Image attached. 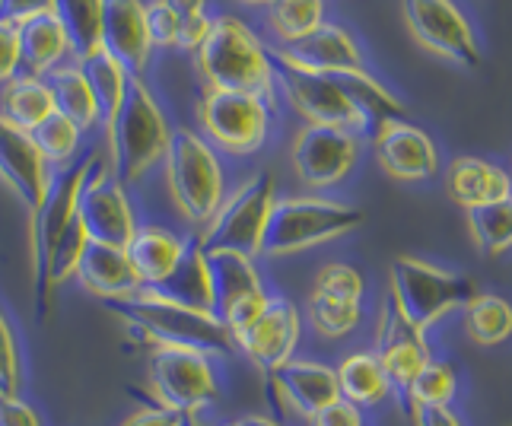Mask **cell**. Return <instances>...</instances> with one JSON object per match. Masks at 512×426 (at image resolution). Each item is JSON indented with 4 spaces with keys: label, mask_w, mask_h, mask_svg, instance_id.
Returning a JSON list of instances; mask_svg holds the SVG:
<instances>
[{
    "label": "cell",
    "mask_w": 512,
    "mask_h": 426,
    "mask_svg": "<svg viewBox=\"0 0 512 426\" xmlns=\"http://www.w3.org/2000/svg\"><path fill=\"white\" fill-rule=\"evenodd\" d=\"M102 306L121 318L131 331H137L153 347H185L201 350L207 357H233V334L223 328L214 312H198L150 290H137L131 296L102 299Z\"/></svg>",
    "instance_id": "1"
},
{
    "label": "cell",
    "mask_w": 512,
    "mask_h": 426,
    "mask_svg": "<svg viewBox=\"0 0 512 426\" xmlns=\"http://www.w3.org/2000/svg\"><path fill=\"white\" fill-rule=\"evenodd\" d=\"M198 67L207 80V90H236L274 99L271 51L239 16H217L204 45L198 48Z\"/></svg>",
    "instance_id": "2"
},
{
    "label": "cell",
    "mask_w": 512,
    "mask_h": 426,
    "mask_svg": "<svg viewBox=\"0 0 512 426\" xmlns=\"http://www.w3.org/2000/svg\"><path fill=\"white\" fill-rule=\"evenodd\" d=\"M169 144V124L163 109L140 77L128 80L125 102L118 105L109 121V147H112V175L121 185H134L137 179L160 163Z\"/></svg>",
    "instance_id": "3"
},
{
    "label": "cell",
    "mask_w": 512,
    "mask_h": 426,
    "mask_svg": "<svg viewBox=\"0 0 512 426\" xmlns=\"http://www.w3.org/2000/svg\"><path fill=\"white\" fill-rule=\"evenodd\" d=\"M96 156H83L80 163H70L58 175L48 179V191L42 204L32 210V296H35V315L45 318L51 315V303H55V287H51V258L67 226L77 217V194L86 179V172L93 169Z\"/></svg>",
    "instance_id": "4"
},
{
    "label": "cell",
    "mask_w": 512,
    "mask_h": 426,
    "mask_svg": "<svg viewBox=\"0 0 512 426\" xmlns=\"http://www.w3.org/2000/svg\"><path fill=\"white\" fill-rule=\"evenodd\" d=\"M366 220V213L353 204L325 201V198H277L264 226V255H296L347 236Z\"/></svg>",
    "instance_id": "5"
},
{
    "label": "cell",
    "mask_w": 512,
    "mask_h": 426,
    "mask_svg": "<svg viewBox=\"0 0 512 426\" xmlns=\"http://www.w3.org/2000/svg\"><path fill=\"white\" fill-rule=\"evenodd\" d=\"M388 283H392L388 296H392L398 312L423 334L452 309H465L468 299L478 296L471 277L433 268V264L420 258H395L392 271H388Z\"/></svg>",
    "instance_id": "6"
},
{
    "label": "cell",
    "mask_w": 512,
    "mask_h": 426,
    "mask_svg": "<svg viewBox=\"0 0 512 426\" xmlns=\"http://www.w3.org/2000/svg\"><path fill=\"white\" fill-rule=\"evenodd\" d=\"M166 182L172 201L191 223H210L223 204V169L214 147L191 128L169 131L166 144Z\"/></svg>",
    "instance_id": "7"
},
{
    "label": "cell",
    "mask_w": 512,
    "mask_h": 426,
    "mask_svg": "<svg viewBox=\"0 0 512 426\" xmlns=\"http://www.w3.org/2000/svg\"><path fill=\"white\" fill-rule=\"evenodd\" d=\"M277 201V182L271 172H258L249 182L239 185L217 213L204 223L198 236L204 252H242L255 258L264 242V226H268L271 207Z\"/></svg>",
    "instance_id": "8"
},
{
    "label": "cell",
    "mask_w": 512,
    "mask_h": 426,
    "mask_svg": "<svg viewBox=\"0 0 512 426\" xmlns=\"http://www.w3.org/2000/svg\"><path fill=\"white\" fill-rule=\"evenodd\" d=\"M198 115L210 144L233 156L258 153L271 131V99L258 93L207 90Z\"/></svg>",
    "instance_id": "9"
},
{
    "label": "cell",
    "mask_w": 512,
    "mask_h": 426,
    "mask_svg": "<svg viewBox=\"0 0 512 426\" xmlns=\"http://www.w3.org/2000/svg\"><path fill=\"white\" fill-rule=\"evenodd\" d=\"M147 376L156 401L179 411L188 420L204 411L217 398L220 388L214 357L185 347H153L147 360Z\"/></svg>",
    "instance_id": "10"
},
{
    "label": "cell",
    "mask_w": 512,
    "mask_h": 426,
    "mask_svg": "<svg viewBox=\"0 0 512 426\" xmlns=\"http://www.w3.org/2000/svg\"><path fill=\"white\" fill-rule=\"evenodd\" d=\"M271 70H274V83L287 93L293 109L303 118H309V124H331V128L353 131L357 137L366 134L360 115L353 112V105L341 93V86L328 74L299 67L287 55H280V51H271Z\"/></svg>",
    "instance_id": "11"
},
{
    "label": "cell",
    "mask_w": 512,
    "mask_h": 426,
    "mask_svg": "<svg viewBox=\"0 0 512 426\" xmlns=\"http://www.w3.org/2000/svg\"><path fill=\"white\" fill-rule=\"evenodd\" d=\"M77 220L86 229V239L102 242V245H115L125 248L131 236L137 233V220H134V207L125 194L112 169L96 156L93 169L86 172V179L77 194Z\"/></svg>",
    "instance_id": "12"
},
{
    "label": "cell",
    "mask_w": 512,
    "mask_h": 426,
    "mask_svg": "<svg viewBox=\"0 0 512 426\" xmlns=\"http://www.w3.org/2000/svg\"><path fill=\"white\" fill-rule=\"evenodd\" d=\"M404 20L414 39L458 67H481V45L452 0H404Z\"/></svg>",
    "instance_id": "13"
},
{
    "label": "cell",
    "mask_w": 512,
    "mask_h": 426,
    "mask_svg": "<svg viewBox=\"0 0 512 426\" xmlns=\"http://www.w3.org/2000/svg\"><path fill=\"white\" fill-rule=\"evenodd\" d=\"M360 159V140L353 131L331 124H306L293 140V169L309 188H331L344 182Z\"/></svg>",
    "instance_id": "14"
},
{
    "label": "cell",
    "mask_w": 512,
    "mask_h": 426,
    "mask_svg": "<svg viewBox=\"0 0 512 426\" xmlns=\"http://www.w3.org/2000/svg\"><path fill=\"white\" fill-rule=\"evenodd\" d=\"M376 357H379V363L385 369L392 392L401 398V404H404V395H408L414 376L433 360L427 334L417 331L408 318L398 312V306L392 303V296H388L382 303V309H379Z\"/></svg>",
    "instance_id": "15"
},
{
    "label": "cell",
    "mask_w": 512,
    "mask_h": 426,
    "mask_svg": "<svg viewBox=\"0 0 512 426\" xmlns=\"http://www.w3.org/2000/svg\"><path fill=\"white\" fill-rule=\"evenodd\" d=\"M299 331H303L299 309L284 296H271L255 322L245 331L233 334V344L249 357L252 366H258L264 376H271L274 369L293 360Z\"/></svg>",
    "instance_id": "16"
},
{
    "label": "cell",
    "mask_w": 512,
    "mask_h": 426,
    "mask_svg": "<svg viewBox=\"0 0 512 426\" xmlns=\"http://www.w3.org/2000/svg\"><path fill=\"white\" fill-rule=\"evenodd\" d=\"M376 163L398 182H423L439 172V150L411 121H388L373 134Z\"/></svg>",
    "instance_id": "17"
},
{
    "label": "cell",
    "mask_w": 512,
    "mask_h": 426,
    "mask_svg": "<svg viewBox=\"0 0 512 426\" xmlns=\"http://www.w3.org/2000/svg\"><path fill=\"white\" fill-rule=\"evenodd\" d=\"M99 45L105 55H112L128 77H140L150 64V35L140 0H102V26Z\"/></svg>",
    "instance_id": "18"
},
{
    "label": "cell",
    "mask_w": 512,
    "mask_h": 426,
    "mask_svg": "<svg viewBox=\"0 0 512 426\" xmlns=\"http://www.w3.org/2000/svg\"><path fill=\"white\" fill-rule=\"evenodd\" d=\"M268 392L277 398V404H284L287 411L306 420L341 398L334 369L312 360H290L280 369H274L268 376Z\"/></svg>",
    "instance_id": "19"
},
{
    "label": "cell",
    "mask_w": 512,
    "mask_h": 426,
    "mask_svg": "<svg viewBox=\"0 0 512 426\" xmlns=\"http://www.w3.org/2000/svg\"><path fill=\"white\" fill-rule=\"evenodd\" d=\"M0 179L16 191V198L29 207V213L42 204L51 179L29 131L16 128L4 115H0Z\"/></svg>",
    "instance_id": "20"
},
{
    "label": "cell",
    "mask_w": 512,
    "mask_h": 426,
    "mask_svg": "<svg viewBox=\"0 0 512 426\" xmlns=\"http://www.w3.org/2000/svg\"><path fill=\"white\" fill-rule=\"evenodd\" d=\"M280 55H287L299 67L319 70V74H338V70L363 67V55L357 42H353V35L334 23H322L299 42L280 48Z\"/></svg>",
    "instance_id": "21"
},
{
    "label": "cell",
    "mask_w": 512,
    "mask_h": 426,
    "mask_svg": "<svg viewBox=\"0 0 512 426\" xmlns=\"http://www.w3.org/2000/svg\"><path fill=\"white\" fill-rule=\"evenodd\" d=\"M74 277L80 280V287L86 293H93L99 299H118L140 290V280L131 268L125 248L102 245V242H86Z\"/></svg>",
    "instance_id": "22"
},
{
    "label": "cell",
    "mask_w": 512,
    "mask_h": 426,
    "mask_svg": "<svg viewBox=\"0 0 512 426\" xmlns=\"http://www.w3.org/2000/svg\"><path fill=\"white\" fill-rule=\"evenodd\" d=\"M328 77L341 86V93L353 105V112L360 115V121H363V128H366L369 137H373L382 128V124H388V121H408V109H404V105L398 102V96L388 93L366 67L338 70V74H328Z\"/></svg>",
    "instance_id": "23"
},
{
    "label": "cell",
    "mask_w": 512,
    "mask_h": 426,
    "mask_svg": "<svg viewBox=\"0 0 512 426\" xmlns=\"http://www.w3.org/2000/svg\"><path fill=\"white\" fill-rule=\"evenodd\" d=\"M446 185H449L452 198L462 204L465 210L512 198L509 172L500 169L497 163H487V159H481V156H458V159H452L449 172H446Z\"/></svg>",
    "instance_id": "24"
},
{
    "label": "cell",
    "mask_w": 512,
    "mask_h": 426,
    "mask_svg": "<svg viewBox=\"0 0 512 426\" xmlns=\"http://www.w3.org/2000/svg\"><path fill=\"white\" fill-rule=\"evenodd\" d=\"M150 293L169 299L198 312H214V287H210V268H207V252L198 239H185V252L172 274L150 287Z\"/></svg>",
    "instance_id": "25"
},
{
    "label": "cell",
    "mask_w": 512,
    "mask_h": 426,
    "mask_svg": "<svg viewBox=\"0 0 512 426\" xmlns=\"http://www.w3.org/2000/svg\"><path fill=\"white\" fill-rule=\"evenodd\" d=\"M125 252L140 280V290H150L156 283H163L175 264H179L185 252V239H179L163 226H137V233L125 245Z\"/></svg>",
    "instance_id": "26"
},
{
    "label": "cell",
    "mask_w": 512,
    "mask_h": 426,
    "mask_svg": "<svg viewBox=\"0 0 512 426\" xmlns=\"http://www.w3.org/2000/svg\"><path fill=\"white\" fill-rule=\"evenodd\" d=\"M16 42H20V70L29 77H45L48 70L61 67V58L67 55V35L58 23L55 13L29 16L16 26Z\"/></svg>",
    "instance_id": "27"
},
{
    "label": "cell",
    "mask_w": 512,
    "mask_h": 426,
    "mask_svg": "<svg viewBox=\"0 0 512 426\" xmlns=\"http://www.w3.org/2000/svg\"><path fill=\"white\" fill-rule=\"evenodd\" d=\"M210 287H214V315H220L236 299L264 290L255 261L242 252H207Z\"/></svg>",
    "instance_id": "28"
},
{
    "label": "cell",
    "mask_w": 512,
    "mask_h": 426,
    "mask_svg": "<svg viewBox=\"0 0 512 426\" xmlns=\"http://www.w3.org/2000/svg\"><path fill=\"white\" fill-rule=\"evenodd\" d=\"M51 90V99H55V112H61L64 118H70L77 124L80 131L93 128L99 124V109H96V99L90 83H86L80 64H61L55 70H48L42 77Z\"/></svg>",
    "instance_id": "29"
},
{
    "label": "cell",
    "mask_w": 512,
    "mask_h": 426,
    "mask_svg": "<svg viewBox=\"0 0 512 426\" xmlns=\"http://www.w3.org/2000/svg\"><path fill=\"white\" fill-rule=\"evenodd\" d=\"M334 376H338L341 398L357 407H373V404L385 401V395L392 392L379 357L376 353H366V350L350 353V357L334 369Z\"/></svg>",
    "instance_id": "30"
},
{
    "label": "cell",
    "mask_w": 512,
    "mask_h": 426,
    "mask_svg": "<svg viewBox=\"0 0 512 426\" xmlns=\"http://www.w3.org/2000/svg\"><path fill=\"white\" fill-rule=\"evenodd\" d=\"M0 105H4L7 121H13L16 128L32 131L35 124H42L51 112H55V99L42 77H13L4 83V93H0Z\"/></svg>",
    "instance_id": "31"
},
{
    "label": "cell",
    "mask_w": 512,
    "mask_h": 426,
    "mask_svg": "<svg viewBox=\"0 0 512 426\" xmlns=\"http://www.w3.org/2000/svg\"><path fill=\"white\" fill-rule=\"evenodd\" d=\"M80 70L86 83H90L93 90V99H96V109H99V121L109 124L118 112V105L125 102V93H128V70L121 67L112 55H105V51H93L90 58L80 61Z\"/></svg>",
    "instance_id": "32"
},
{
    "label": "cell",
    "mask_w": 512,
    "mask_h": 426,
    "mask_svg": "<svg viewBox=\"0 0 512 426\" xmlns=\"http://www.w3.org/2000/svg\"><path fill=\"white\" fill-rule=\"evenodd\" d=\"M58 23L64 26L67 48L77 61L99 51V26H102V0H55Z\"/></svg>",
    "instance_id": "33"
},
{
    "label": "cell",
    "mask_w": 512,
    "mask_h": 426,
    "mask_svg": "<svg viewBox=\"0 0 512 426\" xmlns=\"http://www.w3.org/2000/svg\"><path fill=\"white\" fill-rule=\"evenodd\" d=\"M465 331L474 344L497 347L512 337V306L503 296L478 293L465 303Z\"/></svg>",
    "instance_id": "34"
},
{
    "label": "cell",
    "mask_w": 512,
    "mask_h": 426,
    "mask_svg": "<svg viewBox=\"0 0 512 426\" xmlns=\"http://www.w3.org/2000/svg\"><path fill=\"white\" fill-rule=\"evenodd\" d=\"M468 229L484 255H503L512 248V198L468 210Z\"/></svg>",
    "instance_id": "35"
},
{
    "label": "cell",
    "mask_w": 512,
    "mask_h": 426,
    "mask_svg": "<svg viewBox=\"0 0 512 426\" xmlns=\"http://www.w3.org/2000/svg\"><path fill=\"white\" fill-rule=\"evenodd\" d=\"M325 23V0H271L268 26L284 45L299 42Z\"/></svg>",
    "instance_id": "36"
},
{
    "label": "cell",
    "mask_w": 512,
    "mask_h": 426,
    "mask_svg": "<svg viewBox=\"0 0 512 426\" xmlns=\"http://www.w3.org/2000/svg\"><path fill=\"white\" fill-rule=\"evenodd\" d=\"M455 388V369L449 363L430 360L414 376L408 395H404V411H414V407H449V401L455 398Z\"/></svg>",
    "instance_id": "37"
},
{
    "label": "cell",
    "mask_w": 512,
    "mask_h": 426,
    "mask_svg": "<svg viewBox=\"0 0 512 426\" xmlns=\"http://www.w3.org/2000/svg\"><path fill=\"white\" fill-rule=\"evenodd\" d=\"M80 128L70 118H64L61 112H51L42 124H35V128L29 131V137H32V144H35V150L42 153V159H45V166L51 163V166H64V163H70V156L77 153V147H80Z\"/></svg>",
    "instance_id": "38"
},
{
    "label": "cell",
    "mask_w": 512,
    "mask_h": 426,
    "mask_svg": "<svg viewBox=\"0 0 512 426\" xmlns=\"http://www.w3.org/2000/svg\"><path fill=\"white\" fill-rule=\"evenodd\" d=\"M309 318L319 334L325 337H344L350 331H357L363 322V303H350V299H338L312 290L309 296Z\"/></svg>",
    "instance_id": "39"
},
{
    "label": "cell",
    "mask_w": 512,
    "mask_h": 426,
    "mask_svg": "<svg viewBox=\"0 0 512 426\" xmlns=\"http://www.w3.org/2000/svg\"><path fill=\"white\" fill-rule=\"evenodd\" d=\"M312 290L338 296V299H350V303H363L366 280H363V274L357 268H350V264L331 261L319 274H315V287Z\"/></svg>",
    "instance_id": "40"
},
{
    "label": "cell",
    "mask_w": 512,
    "mask_h": 426,
    "mask_svg": "<svg viewBox=\"0 0 512 426\" xmlns=\"http://www.w3.org/2000/svg\"><path fill=\"white\" fill-rule=\"evenodd\" d=\"M23 385V357H20V341L10 325L7 312L0 309V392L4 395H20Z\"/></svg>",
    "instance_id": "41"
},
{
    "label": "cell",
    "mask_w": 512,
    "mask_h": 426,
    "mask_svg": "<svg viewBox=\"0 0 512 426\" xmlns=\"http://www.w3.org/2000/svg\"><path fill=\"white\" fill-rule=\"evenodd\" d=\"M86 229H83V223L74 217V223L67 226V233L61 236V242H58V248H55V258H51V287H61V283L67 280V277H74L77 274V264H80V258H83V248H86Z\"/></svg>",
    "instance_id": "42"
},
{
    "label": "cell",
    "mask_w": 512,
    "mask_h": 426,
    "mask_svg": "<svg viewBox=\"0 0 512 426\" xmlns=\"http://www.w3.org/2000/svg\"><path fill=\"white\" fill-rule=\"evenodd\" d=\"M144 20L153 48H175V42H179V16H175V10H169L163 0H153V4L144 7Z\"/></svg>",
    "instance_id": "43"
},
{
    "label": "cell",
    "mask_w": 512,
    "mask_h": 426,
    "mask_svg": "<svg viewBox=\"0 0 512 426\" xmlns=\"http://www.w3.org/2000/svg\"><path fill=\"white\" fill-rule=\"evenodd\" d=\"M268 290H258V293H249V296H242V299H236L233 306H226L217 318L223 322V328L229 331V334H239V331H245L249 328L255 318L264 312V306H268Z\"/></svg>",
    "instance_id": "44"
},
{
    "label": "cell",
    "mask_w": 512,
    "mask_h": 426,
    "mask_svg": "<svg viewBox=\"0 0 512 426\" xmlns=\"http://www.w3.org/2000/svg\"><path fill=\"white\" fill-rule=\"evenodd\" d=\"M309 426H363V411L357 404L338 398L328 407H322L315 417H309Z\"/></svg>",
    "instance_id": "45"
},
{
    "label": "cell",
    "mask_w": 512,
    "mask_h": 426,
    "mask_svg": "<svg viewBox=\"0 0 512 426\" xmlns=\"http://www.w3.org/2000/svg\"><path fill=\"white\" fill-rule=\"evenodd\" d=\"M121 426H188V417H182L179 411H172V407L153 401L147 407H140L134 411Z\"/></svg>",
    "instance_id": "46"
},
{
    "label": "cell",
    "mask_w": 512,
    "mask_h": 426,
    "mask_svg": "<svg viewBox=\"0 0 512 426\" xmlns=\"http://www.w3.org/2000/svg\"><path fill=\"white\" fill-rule=\"evenodd\" d=\"M0 426H42V417L20 395L0 392Z\"/></svg>",
    "instance_id": "47"
},
{
    "label": "cell",
    "mask_w": 512,
    "mask_h": 426,
    "mask_svg": "<svg viewBox=\"0 0 512 426\" xmlns=\"http://www.w3.org/2000/svg\"><path fill=\"white\" fill-rule=\"evenodd\" d=\"M20 70V42H16V26L0 23V83H7Z\"/></svg>",
    "instance_id": "48"
},
{
    "label": "cell",
    "mask_w": 512,
    "mask_h": 426,
    "mask_svg": "<svg viewBox=\"0 0 512 426\" xmlns=\"http://www.w3.org/2000/svg\"><path fill=\"white\" fill-rule=\"evenodd\" d=\"M51 10H55V0H0V23L20 26L29 16L51 13Z\"/></svg>",
    "instance_id": "49"
},
{
    "label": "cell",
    "mask_w": 512,
    "mask_h": 426,
    "mask_svg": "<svg viewBox=\"0 0 512 426\" xmlns=\"http://www.w3.org/2000/svg\"><path fill=\"white\" fill-rule=\"evenodd\" d=\"M210 26H214V20H210L207 13H194V16H185V20H179V42H175V48L182 51H198L207 39Z\"/></svg>",
    "instance_id": "50"
},
{
    "label": "cell",
    "mask_w": 512,
    "mask_h": 426,
    "mask_svg": "<svg viewBox=\"0 0 512 426\" xmlns=\"http://www.w3.org/2000/svg\"><path fill=\"white\" fill-rule=\"evenodd\" d=\"M411 417L417 426H462L449 407H414Z\"/></svg>",
    "instance_id": "51"
},
{
    "label": "cell",
    "mask_w": 512,
    "mask_h": 426,
    "mask_svg": "<svg viewBox=\"0 0 512 426\" xmlns=\"http://www.w3.org/2000/svg\"><path fill=\"white\" fill-rule=\"evenodd\" d=\"M163 4H166L169 10H175V16H179V20H185V16L204 13L207 0H163Z\"/></svg>",
    "instance_id": "52"
},
{
    "label": "cell",
    "mask_w": 512,
    "mask_h": 426,
    "mask_svg": "<svg viewBox=\"0 0 512 426\" xmlns=\"http://www.w3.org/2000/svg\"><path fill=\"white\" fill-rule=\"evenodd\" d=\"M229 426H280V423L271 420V417H239V420H233Z\"/></svg>",
    "instance_id": "53"
},
{
    "label": "cell",
    "mask_w": 512,
    "mask_h": 426,
    "mask_svg": "<svg viewBox=\"0 0 512 426\" xmlns=\"http://www.w3.org/2000/svg\"><path fill=\"white\" fill-rule=\"evenodd\" d=\"M242 4H271V0H242Z\"/></svg>",
    "instance_id": "54"
},
{
    "label": "cell",
    "mask_w": 512,
    "mask_h": 426,
    "mask_svg": "<svg viewBox=\"0 0 512 426\" xmlns=\"http://www.w3.org/2000/svg\"><path fill=\"white\" fill-rule=\"evenodd\" d=\"M188 426H194V423H191V420H188ZM226 426H229V423H226Z\"/></svg>",
    "instance_id": "55"
}]
</instances>
